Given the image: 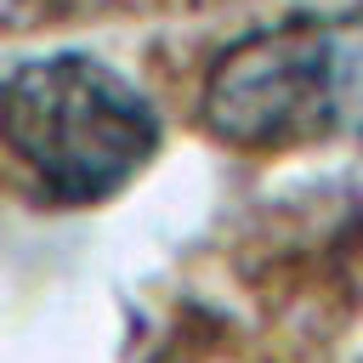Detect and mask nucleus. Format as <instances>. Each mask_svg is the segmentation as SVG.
I'll return each mask as SVG.
<instances>
[{"label":"nucleus","mask_w":363,"mask_h":363,"mask_svg":"<svg viewBox=\"0 0 363 363\" xmlns=\"http://www.w3.org/2000/svg\"><path fill=\"white\" fill-rule=\"evenodd\" d=\"M199 119L238 147L363 142V6L295 11L227 45L204 74Z\"/></svg>","instance_id":"f257e3e1"},{"label":"nucleus","mask_w":363,"mask_h":363,"mask_svg":"<svg viewBox=\"0 0 363 363\" xmlns=\"http://www.w3.org/2000/svg\"><path fill=\"white\" fill-rule=\"evenodd\" d=\"M0 142L28 164L45 199H113L159 153L153 102L91 51L28 57L0 74Z\"/></svg>","instance_id":"f03ea898"},{"label":"nucleus","mask_w":363,"mask_h":363,"mask_svg":"<svg viewBox=\"0 0 363 363\" xmlns=\"http://www.w3.org/2000/svg\"><path fill=\"white\" fill-rule=\"evenodd\" d=\"M57 0H0V23H34V17H45Z\"/></svg>","instance_id":"7ed1b4c3"},{"label":"nucleus","mask_w":363,"mask_h":363,"mask_svg":"<svg viewBox=\"0 0 363 363\" xmlns=\"http://www.w3.org/2000/svg\"><path fill=\"white\" fill-rule=\"evenodd\" d=\"M199 6H221V0H199Z\"/></svg>","instance_id":"20e7f679"}]
</instances>
